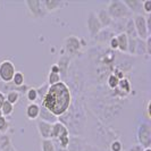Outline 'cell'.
<instances>
[{"instance_id": "e0dca14e", "label": "cell", "mask_w": 151, "mask_h": 151, "mask_svg": "<svg viewBox=\"0 0 151 151\" xmlns=\"http://www.w3.org/2000/svg\"><path fill=\"white\" fill-rule=\"evenodd\" d=\"M115 35H116V34H115L110 29H102V30L98 33V35L93 39V40L97 41V42H100V43H106V42H108V41L113 38V37H115Z\"/></svg>"}, {"instance_id": "f1b7e54d", "label": "cell", "mask_w": 151, "mask_h": 151, "mask_svg": "<svg viewBox=\"0 0 151 151\" xmlns=\"http://www.w3.org/2000/svg\"><path fill=\"white\" fill-rule=\"evenodd\" d=\"M142 12L147 15H151V0L142 1Z\"/></svg>"}, {"instance_id": "4dcf8cb0", "label": "cell", "mask_w": 151, "mask_h": 151, "mask_svg": "<svg viewBox=\"0 0 151 151\" xmlns=\"http://www.w3.org/2000/svg\"><path fill=\"white\" fill-rule=\"evenodd\" d=\"M144 116H145L147 122H150L151 115H150V101H149V100H148V101H147V104H145V108H144Z\"/></svg>"}, {"instance_id": "cb8c5ba5", "label": "cell", "mask_w": 151, "mask_h": 151, "mask_svg": "<svg viewBox=\"0 0 151 151\" xmlns=\"http://www.w3.org/2000/svg\"><path fill=\"white\" fill-rule=\"evenodd\" d=\"M0 110H1V113H2V116H4V117H9V116L13 115L14 110H15V107L13 106L12 104H9L8 101H5Z\"/></svg>"}, {"instance_id": "5bb4252c", "label": "cell", "mask_w": 151, "mask_h": 151, "mask_svg": "<svg viewBox=\"0 0 151 151\" xmlns=\"http://www.w3.org/2000/svg\"><path fill=\"white\" fill-rule=\"evenodd\" d=\"M125 6L129 8L132 15H143L142 12V1L139 0H126L124 1Z\"/></svg>"}, {"instance_id": "5b68a950", "label": "cell", "mask_w": 151, "mask_h": 151, "mask_svg": "<svg viewBox=\"0 0 151 151\" xmlns=\"http://www.w3.org/2000/svg\"><path fill=\"white\" fill-rule=\"evenodd\" d=\"M25 6L27 9V14L33 19H42L48 15L47 10L43 5V1H37V0H26Z\"/></svg>"}, {"instance_id": "d6986e66", "label": "cell", "mask_w": 151, "mask_h": 151, "mask_svg": "<svg viewBox=\"0 0 151 151\" xmlns=\"http://www.w3.org/2000/svg\"><path fill=\"white\" fill-rule=\"evenodd\" d=\"M0 151H17L7 134L0 135Z\"/></svg>"}, {"instance_id": "8992f818", "label": "cell", "mask_w": 151, "mask_h": 151, "mask_svg": "<svg viewBox=\"0 0 151 151\" xmlns=\"http://www.w3.org/2000/svg\"><path fill=\"white\" fill-rule=\"evenodd\" d=\"M133 24H134V30H135L136 37L140 40L145 41L150 37V31L147 25L145 15H133L132 16Z\"/></svg>"}, {"instance_id": "d6a6232c", "label": "cell", "mask_w": 151, "mask_h": 151, "mask_svg": "<svg viewBox=\"0 0 151 151\" xmlns=\"http://www.w3.org/2000/svg\"><path fill=\"white\" fill-rule=\"evenodd\" d=\"M6 101V97H5V93H2V92H0V109H1V107L4 105V102Z\"/></svg>"}, {"instance_id": "2e32d148", "label": "cell", "mask_w": 151, "mask_h": 151, "mask_svg": "<svg viewBox=\"0 0 151 151\" xmlns=\"http://www.w3.org/2000/svg\"><path fill=\"white\" fill-rule=\"evenodd\" d=\"M43 5L47 10V13H53L58 9L63 8L64 6L67 5V2H64V1H59V0H45L43 1Z\"/></svg>"}, {"instance_id": "603a6c76", "label": "cell", "mask_w": 151, "mask_h": 151, "mask_svg": "<svg viewBox=\"0 0 151 151\" xmlns=\"http://www.w3.org/2000/svg\"><path fill=\"white\" fill-rule=\"evenodd\" d=\"M25 97L26 99L30 101V104L32 102H37V100L39 99V96H38V91H37V88H29L26 92H25Z\"/></svg>"}, {"instance_id": "7a4b0ae2", "label": "cell", "mask_w": 151, "mask_h": 151, "mask_svg": "<svg viewBox=\"0 0 151 151\" xmlns=\"http://www.w3.org/2000/svg\"><path fill=\"white\" fill-rule=\"evenodd\" d=\"M106 10L113 21H119V19L129 18L133 16L129 10V8L125 6L124 1H119V0L109 1Z\"/></svg>"}, {"instance_id": "52a82bcc", "label": "cell", "mask_w": 151, "mask_h": 151, "mask_svg": "<svg viewBox=\"0 0 151 151\" xmlns=\"http://www.w3.org/2000/svg\"><path fill=\"white\" fill-rule=\"evenodd\" d=\"M16 73L15 64L9 59L0 61V81L2 83H10Z\"/></svg>"}, {"instance_id": "f546056e", "label": "cell", "mask_w": 151, "mask_h": 151, "mask_svg": "<svg viewBox=\"0 0 151 151\" xmlns=\"http://www.w3.org/2000/svg\"><path fill=\"white\" fill-rule=\"evenodd\" d=\"M108 45H109V48H110V50H113V51H116V50L118 49L116 37H113V38L110 39V40L108 41Z\"/></svg>"}, {"instance_id": "d590c367", "label": "cell", "mask_w": 151, "mask_h": 151, "mask_svg": "<svg viewBox=\"0 0 151 151\" xmlns=\"http://www.w3.org/2000/svg\"><path fill=\"white\" fill-rule=\"evenodd\" d=\"M1 116H2V113H1V110H0V117H1Z\"/></svg>"}, {"instance_id": "484cf974", "label": "cell", "mask_w": 151, "mask_h": 151, "mask_svg": "<svg viewBox=\"0 0 151 151\" xmlns=\"http://www.w3.org/2000/svg\"><path fill=\"white\" fill-rule=\"evenodd\" d=\"M41 151H56L52 140H42L41 141Z\"/></svg>"}, {"instance_id": "3957f363", "label": "cell", "mask_w": 151, "mask_h": 151, "mask_svg": "<svg viewBox=\"0 0 151 151\" xmlns=\"http://www.w3.org/2000/svg\"><path fill=\"white\" fill-rule=\"evenodd\" d=\"M136 140L139 142V145H141L143 149L150 148L151 145V125L150 122L142 121L136 131Z\"/></svg>"}, {"instance_id": "4316f807", "label": "cell", "mask_w": 151, "mask_h": 151, "mask_svg": "<svg viewBox=\"0 0 151 151\" xmlns=\"http://www.w3.org/2000/svg\"><path fill=\"white\" fill-rule=\"evenodd\" d=\"M108 147H109V151H123V143L118 139L113 140Z\"/></svg>"}, {"instance_id": "7c38bea8", "label": "cell", "mask_w": 151, "mask_h": 151, "mask_svg": "<svg viewBox=\"0 0 151 151\" xmlns=\"http://www.w3.org/2000/svg\"><path fill=\"white\" fill-rule=\"evenodd\" d=\"M96 15H97V18H98V21L102 29H109L110 27V25L113 23V19L109 16V14L107 13L106 9H100L99 12L96 13Z\"/></svg>"}, {"instance_id": "277c9868", "label": "cell", "mask_w": 151, "mask_h": 151, "mask_svg": "<svg viewBox=\"0 0 151 151\" xmlns=\"http://www.w3.org/2000/svg\"><path fill=\"white\" fill-rule=\"evenodd\" d=\"M83 48V45H82V40L78 39L75 35H69L67 38L64 40V45H63V51H64V55L68 56L69 58L74 57L76 55L81 52Z\"/></svg>"}, {"instance_id": "4fadbf2b", "label": "cell", "mask_w": 151, "mask_h": 151, "mask_svg": "<svg viewBox=\"0 0 151 151\" xmlns=\"http://www.w3.org/2000/svg\"><path fill=\"white\" fill-rule=\"evenodd\" d=\"M116 37V40H117V45H118V51L121 53H127L129 51V38L127 35L122 32V33H118L115 35Z\"/></svg>"}, {"instance_id": "9a60e30c", "label": "cell", "mask_w": 151, "mask_h": 151, "mask_svg": "<svg viewBox=\"0 0 151 151\" xmlns=\"http://www.w3.org/2000/svg\"><path fill=\"white\" fill-rule=\"evenodd\" d=\"M25 115H26L27 119H30V121L38 119L39 115H40V105H38L37 102L29 104L25 109Z\"/></svg>"}, {"instance_id": "83f0119b", "label": "cell", "mask_w": 151, "mask_h": 151, "mask_svg": "<svg viewBox=\"0 0 151 151\" xmlns=\"http://www.w3.org/2000/svg\"><path fill=\"white\" fill-rule=\"evenodd\" d=\"M48 88H49V85L47 83L42 84V85H40L39 88H37V91H38V96H39V99L42 101V99L45 98V93H47V91H48Z\"/></svg>"}, {"instance_id": "1f68e13d", "label": "cell", "mask_w": 151, "mask_h": 151, "mask_svg": "<svg viewBox=\"0 0 151 151\" xmlns=\"http://www.w3.org/2000/svg\"><path fill=\"white\" fill-rule=\"evenodd\" d=\"M83 151H100V150H99L97 147H94V145H90V144H86Z\"/></svg>"}, {"instance_id": "44dd1931", "label": "cell", "mask_w": 151, "mask_h": 151, "mask_svg": "<svg viewBox=\"0 0 151 151\" xmlns=\"http://www.w3.org/2000/svg\"><path fill=\"white\" fill-rule=\"evenodd\" d=\"M12 83L14 84L16 88H21V86H23L25 84V76H24L22 72L16 70L15 75H14L13 80H12Z\"/></svg>"}, {"instance_id": "e575fe53", "label": "cell", "mask_w": 151, "mask_h": 151, "mask_svg": "<svg viewBox=\"0 0 151 151\" xmlns=\"http://www.w3.org/2000/svg\"><path fill=\"white\" fill-rule=\"evenodd\" d=\"M143 151H151L150 148H145V149H143Z\"/></svg>"}, {"instance_id": "9c48e42d", "label": "cell", "mask_w": 151, "mask_h": 151, "mask_svg": "<svg viewBox=\"0 0 151 151\" xmlns=\"http://www.w3.org/2000/svg\"><path fill=\"white\" fill-rule=\"evenodd\" d=\"M70 61H72V58H69L66 55H63L57 61V66L59 67V70H60V77L61 81L65 82L66 77L68 76V73H69V67H70Z\"/></svg>"}, {"instance_id": "836d02e7", "label": "cell", "mask_w": 151, "mask_h": 151, "mask_svg": "<svg viewBox=\"0 0 151 151\" xmlns=\"http://www.w3.org/2000/svg\"><path fill=\"white\" fill-rule=\"evenodd\" d=\"M129 151H143V148L141 147V145H139V144H136V145H134L132 149Z\"/></svg>"}, {"instance_id": "6da1fadb", "label": "cell", "mask_w": 151, "mask_h": 151, "mask_svg": "<svg viewBox=\"0 0 151 151\" xmlns=\"http://www.w3.org/2000/svg\"><path fill=\"white\" fill-rule=\"evenodd\" d=\"M72 101V91L68 84L60 81L59 83L49 85L45 98L41 101V106L48 109L53 116L59 118L69 109Z\"/></svg>"}, {"instance_id": "30bf717a", "label": "cell", "mask_w": 151, "mask_h": 151, "mask_svg": "<svg viewBox=\"0 0 151 151\" xmlns=\"http://www.w3.org/2000/svg\"><path fill=\"white\" fill-rule=\"evenodd\" d=\"M86 144L88 143L85 142L83 137L72 135L69 136V142H68L66 151H83Z\"/></svg>"}, {"instance_id": "ba28073f", "label": "cell", "mask_w": 151, "mask_h": 151, "mask_svg": "<svg viewBox=\"0 0 151 151\" xmlns=\"http://www.w3.org/2000/svg\"><path fill=\"white\" fill-rule=\"evenodd\" d=\"M86 30L89 32V35H90L91 39H94L100 31L102 30L100 23H99L98 18H97V15L94 12H90L89 15H88V18H86Z\"/></svg>"}, {"instance_id": "ac0fdd59", "label": "cell", "mask_w": 151, "mask_h": 151, "mask_svg": "<svg viewBox=\"0 0 151 151\" xmlns=\"http://www.w3.org/2000/svg\"><path fill=\"white\" fill-rule=\"evenodd\" d=\"M40 121L47 122L50 124H55L56 122H58V118L56 116H53L52 114L50 113L48 109H45L43 106H40V115H39Z\"/></svg>"}, {"instance_id": "ffe728a7", "label": "cell", "mask_w": 151, "mask_h": 151, "mask_svg": "<svg viewBox=\"0 0 151 151\" xmlns=\"http://www.w3.org/2000/svg\"><path fill=\"white\" fill-rule=\"evenodd\" d=\"M6 101H8L9 104H12L13 106H15L16 104H18L19 99H21V93L18 91H9L6 93Z\"/></svg>"}, {"instance_id": "d4e9b609", "label": "cell", "mask_w": 151, "mask_h": 151, "mask_svg": "<svg viewBox=\"0 0 151 151\" xmlns=\"http://www.w3.org/2000/svg\"><path fill=\"white\" fill-rule=\"evenodd\" d=\"M61 81V77L58 73H53V72H50L49 70V74H48V77H47V84L48 85H53V84L59 83Z\"/></svg>"}, {"instance_id": "8fae6325", "label": "cell", "mask_w": 151, "mask_h": 151, "mask_svg": "<svg viewBox=\"0 0 151 151\" xmlns=\"http://www.w3.org/2000/svg\"><path fill=\"white\" fill-rule=\"evenodd\" d=\"M37 129L42 140H51V132H52V124L43 121H38Z\"/></svg>"}, {"instance_id": "7402d4cb", "label": "cell", "mask_w": 151, "mask_h": 151, "mask_svg": "<svg viewBox=\"0 0 151 151\" xmlns=\"http://www.w3.org/2000/svg\"><path fill=\"white\" fill-rule=\"evenodd\" d=\"M10 129V122L7 117L1 116L0 117V135H5L7 134L8 131Z\"/></svg>"}]
</instances>
